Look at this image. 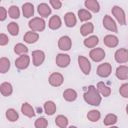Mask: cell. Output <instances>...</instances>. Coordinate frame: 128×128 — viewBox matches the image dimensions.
<instances>
[{
	"label": "cell",
	"instance_id": "1",
	"mask_svg": "<svg viewBox=\"0 0 128 128\" xmlns=\"http://www.w3.org/2000/svg\"><path fill=\"white\" fill-rule=\"evenodd\" d=\"M83 98L85 102L92 106H99L101 103V95L99 94L97 88L93 85H90L87 91L84 93Z\"/></svg>",
	"mask_w": 128,
	"mask_h": 128
},
{
	"label": "cell",
	"instance_id": "2",
	"mask_svg": "<svg viewBox=\"0 0 128 128\" xmlns=\"http://www.w3.org/2000/svg\"><path fill=\"white\" fill-rule=\"evenodd\" d=\"M28 26L29 28L31 29V31H34V32H41L45 29V26H46V23L45 21L40 18V17H34L32 18L29 23H28Z\"/></svg>",
	"mask_w": 128,
	"mask_h": 128
},
{
	"label": "cell",
	"instance_id": "3",
	"mask_svg": "<svg viewBox=\"0 0 128 128\" xmlns=\"http://www.w3.org/2000/svg\"><path fill=\"white\" fill-rule=\"evenodd\" d=\"M111 11H112V14L114 15V17L116 18V20L118 21V23L120 25H125L126 24L125 12H124V10L121 7H119V6H113Z\"/></svg>",
	"mask_w": 128,
	"mask_h": 128
},
{
	"label": "cell",
	"instance_id": "4",
	"mask_svg": "<svg viewBox=\"0 0 128 128\" xmlns=\"http://www.w3.org/2000/svg\"><path fill=\"white\" fill-rule=\"evenodd\" d=\"M78 65H79L81 71L85 75H88L90 73V71H91V63L86 57H84L82 55L78 56Z\"/></svg>",
	"mask_w": 128,
	"mask_h": 128
},
{
	"label": "cell",
	"instance_id": "5",
	"mask_svg": "<svg viewBox=\"0 0 128 128\" xmlns=\"http://www.w3.org/2000/svg\"><path fill=\"white\" fill-rule=\"evenodd\" d=\"M112 71V67L111 64L106 62V63H102L97 67V75L102 77V78H106L111 74Z\"/></svg>",
	"mask_w": 128,
	"mask_h": 128
},
{
	"label": "cell",
	"instance_id": "6",
	"mask_svg": "<svg viewBox=\"0 0 128 128\" xmlns=\"http://www.w3.org/2000/svg\"><path fill=\"white\" fill-rule=\"evenodd\" d=\"M30 64V57L25 54V55H21L19 56L16 60H15V66L17 69L19 70H24L26 69Z\"/></svg>",
	"mask_w": 128,
	"mask_h": 128
},
{
	"label": "cell",
	"instance_id": "7",
	"mask_svg": "<svg viewBox=\"0 0 128 128\" xmlns=\"http://www.w3.org/2000/svg\"><path fill=\"white\" fill-rule=\"evenodd\" d=\"M114 58H115V61L120 64L128 62V50L125 48H120L116 50L114 54Z\"/></svg>",
	"mask_w": 128,
	"mask_h": 128
},
{
	"label": "cell",
	"instance_id": "8",
	"mask_svg": "<svg viewBox=\"0 0 128 128\" xmlns=\"http://www.w3.org/2000/svg\"><path fill=\"white\" fill-rule=\"evenodd\" d=\"M105 51L102 49V48H93L90 53H89V56L90 58L94 61V62H100L102 61L104 58H105Z\"/></svg>",
	"mask_w": 128,
	"mask_h": 128
},
{
	"label": "cell",
	"instance_id": "9",
	"mask_svg": "<svg viewBox=\"0 0 128 128\" xmlns=\"http://www.w3.org/2000/svg\"><path fill=\"white\" fill-rule=\"evenodd\" d=\"M64 81V77L61 73L58 72H54L49 76V84L53 87H59L63 84Z\"/></svg>",
	"mask_w": 128,
	"mask_h": 128
},
{
	"label": "cell",
	"instance_id": "10",
	"mask_svg": "<svg viewBox=\"0 0 128 128\" xmlns=\"http://www.w3.org/2000/svg\"><path fill=\"white\" fill-rule=\"evenodd\" d=\"M71 46H72V41H71V38L69 36L64 35V36H61L59 38V40H58V47H59L60 50L68 51V50H70Z\"/></svg>",
	"mask_w": 128,
	"mask_h": 128
},
{
	"label": "cell",
	"instance_id": "11",
	"mask_svg": "<svg viewBox=\"0 0 128 128\" xmlns=\"http://www.w3.org/2000/svg\"><path fill=\"white\" fill-rule=\"evenodd\" d=\"M70 56L68 54H64V53H59L56 56V64L58 67L60 68H65L70 64Z\"/></svg>",
	"mask_w": 128,
	"mask_h": 128
},
{
	"label": "cell",
	"instance_id": "12",
	"mask_svg": "<svg viewBox=\"0 0 128 128\" xmlns=\"http://www.w3.org/2000/svg\"><path fill=\"white\" fill-rule=\"evenodd\" d=\"M103 26L108 31H111V32H117L118 31V28H117V25H116L115 21L109 15H105L104 16V18H103Z\"/></svg>",
	"mask_w": 128,
	"mask_h": 128
},
{
	"label": "cell",
	"instance_id": "13",
	"mask_svg": "<svg viewBox=\"0 0 128 128\" xmlns=\"http://www.w3.org/2000/svg\"><path fill=\"white\" fill-rule=\"evenodd\" d=\"M32 58H33V65L40 66L45 60V53L41 50H35L32 52Z\"/></svg>",
	"mask_w": 128,
	"mask_h": 128
},
{
	"label": "cell",
	"instance_id": "14",
	"mask_svg": "<svg viewBox=\"0 0 128 128\" xmlns=\"http://www.w3.org/2000/svg\"><path fill=\"white\" fill-rule=\"evenodd\" d=\"M103 42H104V44H105L107 47H109V48H114V47H116V46L118 45L119 40H118V37H117V36L109 34V35H106V36L103 38Z\"/></svg>",
	"mask_w": 128,
	"mask_h": 128
},
{
	"label": "cell",
	"instance_id": "15",
	"mask_svg": "<svg viewBox=\"0 0 128 128\" xmlns=\"http://www.w3.org/2000/svg\"><path fill=\"white\" fill-rule=\"evenodd\" d=\"M96 88H97V90H98V92L101 96L108 97L111 94V88L109 86H107L104 82H98Z\"/></svg>",
	"mask_w": 128,
	"mask_h": 128
},
{
	"label": "cell",
	"instance_id": "16",
	"mask_svg": "<svg viewBox=\"0 0 128 128\" xmlns=\"http://www.w3.org/2000/svg\"><path fill=\"white\" fill-rule=\"evenodd\" d=\"M116 77L120 80H127L128 79V67L125 65L118 66L116 69Z\"/></svg>",
	"mask_w": 128,
	"mask_h": 128
},
{
	"label": "cell",
	"instance_id": "17",
	"mask_svg": "<svg viewBox=\"0 0 128 128\" xmlns=\"http://www.w3.org/2000/svg\"><path fill=\"white\" fill-rule=\"evenodd\" d=\"M64 22H65V25L69 28L71 27H74L76 25V22H77V19H76V16L74 15L73 12H67L65 15H64Z\"/></svg>",
	"mask_w": 128,
	"mask_h": 128
},
{
	"label": "cell",
	"instance_id": "18",
	"mask_svg": "<svg viewBox=\"0 0 128 128\" xmlns=\"http://www.w3.org/2000/svg\"><path fill=\"white\" fill-rule=\"evenodd\" d=\"M24 41L28 44H33L35 42L38 41L39 39V34L37 32H34V31H28L25 33L24 37H23Z\"/></svg>",
	"mask_w": 128,
	"mask_h": 128
},
{
	"label": "cell",
	"instance_id": "19",
	"mask_svg": "<svg viewBox=\"0 0 128 128\" xmlns=\"http://www.w3.org/2000/svg\"><path fill=\"white\" fill-rule=\"evenodd\" d=\"M62 25V21H61V18L58 16V15H53L50 20H49V23H48V26L50 29L52 30H57L61 27Z\"/></svg>",
	"mask_w": 128,
	"mask_h": 128
},
{
	"label": "cell",
	"instance_id": "20",
	"mask_svg": "<svg viewBox=\"0 0 128 128\" xmlns=\"http://www.w3.org/2000/svg\"><path fill=\"white\" fill-rule=\"evenodd\" d=\"M21 112L23 113V115H25L26 117H29V118L35 116V110H34V108L29 103H23L22 104Z\"/></svg>",
	"mask_w": 128,
	"mask_h": 128
},
{
	"label": "cell",
	"instance_id": "21",
	"mask_svg": "<svg viewBox=\"0 0 128 128\" xmlns=\"http://www.w3.org/2000/svg\"><path fill=\"white\" fill-rule=\"evenodd\" d=\"M84 5L86 8H88V10H90L94 13H97L100 11V5H99L98 1H96V0H86L84 2Z\"/></svg>",
	"mask_w": 128,
	"mask_h": 128
},
{
	"label": "cell",
	"instance_id": "22",
	"mask_svg": "<svg viewBox=\"0 0 128 128\" xmlns=\"http://www.w3.org/2000/svg\"><path fill=\"white\" fill-rule=\"evenodd\" d=\"M22 12H23V15L24 17L26 18H30L34 15V6L33 4L27 2V3H24L23 6H22Z\"/></svg>",
	"mask_w": 128,
	"mask_h": 128
},
{
	"label": "cell",
	"instance_id": "23",
	"mask_svg": "<svg viewBox=\"0 0 128 128\" xmlns=\"http://www.w3.org/2000/svg\"><path fill=\"white\" fill-rule=\"evenodd\" d=\"M37 11L39 13L40 16L46 18L48 17L50 14H51V8L48 6V4L46 3H41L38 5V8H37Z\"/></svg>",
	"mask_w": 128,
	"mask_h": 128
},
{
	"label": "cell",
	"instance_id": "24",
	"mask_svg": "<svg viewBox=\"0 0 128 128\" xmlns=\"http://www.w3.org/2000/svg\"><path fill=\"white\" fill-rule=\"evenodd\" d=\"M63 98L68 102H73L77 99V92L74 89H71V88L66 89L63 92Z\"/></svg>",
	"mask_w": 128,
	"mask_h": 128
},
{
	"label": "cell",
	"instance_id": "25",
	"mask_svg": "<svg viewBox=\"0 0 128 128\" xmlns=\"http://www.w3.org/2000/svg\"><path fill=\"white\" fill-rule=\"evenodd\" d=\"M94 31V26H93V23L91 22H87V23H84L81 28H80V33L82 36L86 37L88 36L89 34H91L92 32Z\"/></svg>",
	"mask_w": 128,
	"mask_h": 128
},
{
	"label": "cell",
	"instance_id": "26",
	"mask_svg": "<svg viewBox=\"0 0 128 128\" xmlns=\"http://www.w3.org/2000/svg\"><path fill=\"white\" fill-rule=\"evenodd\" d=\"M83 43H84V46L87 47V48H94L99 43V39H98V37L96 35H92V36L87 37L84 40Z\"/></svg>",
	"mask_w": 128,
	"mask_h": 128
},
{
	"label": "cell",
	"instance_id": "27",
	"mask_svg": "<svg viewBox=\"0 0 128 128\" xmlns=\"http://www.w3.org/2000/svg\"><path fill=\"white\" fill-rule=\"evenodd\" d=\"M0 92L3 96L7 97V96H10L13 92V87L10 83L8 82H3L1 85H0Z\"/></svg>",
	"mask_w": 128,
	"mask_h": 128
},
{
	"label": "cell",
	"instance_id": "28",
	"mask_svg": "<svg viewBox=\"0 0 128 128\" xmlns=\"http://www.w3.org/2000/svg\"><path fill=\"white\" fill-rule=\"evenodd\" d=\"M44 111H45V113L47 114V115H49V116H51V115H53L55 112H56V104L53 102V101H51V100H49V101H46L45 103H44Z\"/></svg>",
	"mask_w": 128,
	"mask_h": 128
},
{
	"label": "cell",
	"instance_id": "29",
	"mask_svg": "<svg viewBox=\"0 0 128 128\" xmlns=\"http://www.w3.org/2000/svg\"><path fill=\"white\" fill-rule=\"evenodd\" d=\"M117 120H118L117 116H116L115 114L110 113V114H107V115L105 116V118H104V120H103V123H104V125H106V126H113V125L117 122Z\"/></svg>",
	"mask_w": 128,
	"mask_h": 128
},
{
	"label": "cell",
	"instance_id": "30",
	"mask_svg": "<svg viewBox=\"0 0 128 128\" xmlns=\"http://www.w3.org/2000/svg\"><path fill=\"white\" fill-rule=\"evenodd\" d=\"M55 124H56L59 128H67L68 119H67V117H65L64 115H58V116L55 118Z\"/></svg>",
	"mask_w": 128,
	"mask_h": 128
},
{
	"label": "cell",
	"instance_id": "31",
	"mask_svg": "<svg viewBox=\"0 0 128 128\" xmlns=\"http://www.w3.org/2000/svg\"><path fill=\"white\" fill-rule=\"evenodd\" d=\"M6 118L11 122H15L18 120L19 114L15 109L10 108V109H7V111H6Z\"/></svg>",
	"mask_w": 128,
	"mask_h": 128
},
{
	"label": "cell",
	"instance_id": "32",
	"mask_svg": "<svg viewBox=\"0 0 128 128\" xmlns=\"http://www.w3.org/2000/svg\"><path fill=\"white\" fill-rule=\"evenodd\" d=\"M10 69V60L6 57H2L0 59V72L6 73Z\"/></svg>",
	"mask_w": 128,
	"mask_h": 128
},
{
	"label": "cell",
	"instance_id": "33",
	"mask_svg": "<svg viewBox=\"0 0 128 128\" xmlns=\"http://www.w3.org/2000/svg\"><path fill=\"white\" fill-rule=\"evenodd\" d=\"M101 117V113L96 110V109H93V110H90L88 113H87V118L88 120H90L91 122H97Z\"/></svg>",
	"mask_w": 128,
	"mask_h": 128
},
{
	"label": "cell",
	"instance_id": "34",
	"mask_svg": "<svg viewBox=\"0 0 128 128\" xmlns=\"http://www.w3.org/2000/svg\"><path fill=\"white\" fill-rule=\"evenodd\" d=\"M78 18L80 19V21H83L84 22V21L90 20L92 18V15H91V13L88 10H86V9H80L78 11Z\"/></svg>",
	"mask_w": 128,
	"mask_h": 128
},
{
	"label": "cell",
	"instance_id": "35",
	"mask_svg": "<svg viewBox=\"0 0 128 128\" xmlns=\"http://www.w3.org/2000/svg\"><path fill=\"white\" fill-rule=\"evenodd\" d=\"M14 52L17 54V55H25V54H27V52H28V48L24 45V44H22V43H17L15 46H14Z\"/></svg>",
	"mask_w": 128,
	"mask_h": 128
},
{
	"label": "cell",
	"instance_id": "36",
	"mask_svg": "<svg viewBox=\"0 0 128 128\" xmlns=\"http://www.w3.org/2000/svg\"><path fill=\"white\" fill-rule=\"evenodd\" d=\"M7 30L12 36H17L19 33V26L16 22H10L7 25Z\"/></svg>",
	"mask_w": 128,
	"mask_h": 128
},
{
	"label": "cell",
	"instance_id": "37",
	"mask_svg": "<svg viewBox=\"0 0 128 128\" xmlns=\"http://www.w3.org/2000/svg\"><path fill=\"white\" fill-rule=\"evenodd\" d=\"M8 14L12 19H17L20 16V10L17 6L12 5V6H10V8L8 10Z\"/></svg>",
	"mask_w": 128,
	"mask_h": 128
},
{
	"label": "cell",
	"instance_id": "38",
	"mask_svg": "<svg viewBox=\"0 0 128 128\" xmlns=\"http://www.w3.org/2000/svg\"><path fill=\"white\" fill-rule=\"evenodd\" d=\"M34 125H35L36 128H47V126H48V121H47V119L44 118V117H39V118L35 121Z\"/></svg>",
	"mask_w": 128,
	"mask_h": 128
},
{
	"label": "cell",
	"instance_id": "39",
	"mask_svg": "<svg viewBox=\"0 0 128 128\" xmlns=\"http://www.w3.org/2000/svg\"><path fill=\"white\" fill-rule=\"evenodd\" d=\"M119 93L122 97L128 98V83H124L119 88Z\"/></svg>",
	"mask_w": 128,
	"mask_h": 128
},
{
	"label": "cell",
	"instance_id": "40",
	"mask_svg": "<svg viewBox=\"0 0 128 128\" xmlns=\"http://www.w3.org/2000/svg\"><path fill=\"white\" fill-rule=\"evenodd\" d=\"M49 3L52 6V8H54V9H60L62 6V2L60 0H50Z\"/></svg>",
	"mask_w": 128,
	"mask_h": 128
},
{
	"label": "cell",
	"instance_id": "41",
	"mask_svg": "<svg viewBox=\"0 0 128 128\" xmlns=\"http://www.w3.org/2000/svg\"><path fill=\"white\" fill-rule=\"evenodd\" d=\"M9 42V38L7 35H5L4 33H1L0 34V45L1 46H5L6 44H8Z\"/></svg>",
	"mask_w": 128,
	"mask_h": 128
},
{
	"label": "cell",
	"instance_id": "42",
	"mask_svg": "<svg viewBox=\"0 0 128 128\" xmlns=\"http://www.w3.org/2000/svg\"><path fill=\"white\" fill-rule=\"evenodd\" d=\"M7 17V11L4 7H0V20L4 21Z\"/></svg>",
	"mask_w": 128,
	"mask_h": 128
},
{
	"label": "cell",
	"instance_id": "43",
	"mask_svg": "<svg viewBox=\"0 0 128 128\" xmlns=\"http://www.w3.org/2000/svg\"><path fill=\"white\" fill-rule=\"evenodd\" d=\"M126 113H127V115H128V105L126 106Z\"/></svg>",
	"mask_w": 128,
	"mask_h": 128
},
{
	"label": "cell",
	"instance_id": "44",
	"mask_svg": "<svg viewBox=\"0 0 128 128\" xmlns=\"http://www.w3.org/2000/svg\"><path fill=\"white\" fill-rule=\"evenodd\" d=\"M110 128H119V127H117V126H111Z\"/></svg>",
	"mask_w": 128,
	"mask_h": 128
},
{
	"label": "cell",
	"instance_id": "45",
	"mask_svg": "<svg viewBox=\"0 0 128 128\" xmlns=\"http://www.w3.org/2000/svg\"><path fill=\"white\" fill-rule=\"evenodd\" d=\"M68 128H77L76 126H70V127H68Z\"/></svg>",
	"mask_w": 128,
	"mask_h": 128
}]
</instances>
